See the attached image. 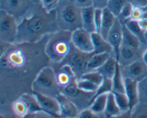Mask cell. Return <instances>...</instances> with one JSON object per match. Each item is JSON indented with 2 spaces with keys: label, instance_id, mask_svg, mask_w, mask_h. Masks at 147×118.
I'll use <instances>...</instances> for the list:
<instances>
[{
  "label": "cell",
  "instance_id": "obj_54",
  "mask_svg": "<svg viewBox=\"0 0 147 118\" xmlns=\"http://www.w3.org/2000/svg\"><path fill=\"white\" fill-rule=\"evenodd\" d=\"M0 1H1V0H0Z\"/></svg>",
  "mask_w": 147,
  "mask_h": 118
},
{
  "label": "cell",
  "instance_id": "obj_20",
  "mask_svg": "<svg viewBox=\"0 0 147 118\" xmlns=\"http://www.w3.org/2000/svg\"><path fill=\"white\" fill-rule=\"evenodd\" d=\"M122 34H123L122 45L134 49H142L143 45L139 39L134 34H132L123 23H122Z\"/></svg>",
  "mask_w": 147,
  "mask_h": 118
},
{
  "label": "cell",
  "instance_id": "obj_24",
  "mask_svg": "<svg viewBox=\"0 0 147 118\" xmlns=\"http://www.w3.org/2000/svg\"><path fill=\"white\" fill-rule=\"evenodd\" d=\"M109 94L101 95L98 96L96 98L90 100L89 102V104H90L89 108L93 110L97 115L104 113L106 104H107L108 95Z\"/></svg>",
  "mask_w": 147,
  "mask_h": 118
},
{
  "label": "cell",
  "instance_id": "obj_5",
  "mask_svg": "<svg viewBox=\"0 0 147 118\" xmlns=\"http://www.w3.org/2000/svg\"><path fill=\"white\" fill-rule=\"evenodd\" d=\"M35 4L32 0H1L0 9L14 17L18 22L32 10Z\"/></svg>",
  "mask_w": 147,
  "mask_h": 118
},
{
  "label": "cell",
  "instance_id": "obj_41",
  "mask_svg": "<svg viewBox=\"0 0 147 118\" xmlns=\"http://www.w3.org/2000/svg\"><path fill=\"white\" fill-rule=\"evenodd\" d=\"M109 0H92V7L95 9H104L107 7Z\"/></svg>",
  "mask_w": 147,
  "mask_h": 118
},
{
  "label": "cell",
  "instance_id": "obj_51",
  "mask_svg": "<svg viewBox=\"0 0 147 118\" xmlns=\"http://www.w3.org/2000/svg\"><path fill=\"white\" fill-rule=\"evenodd\" d=\"M41 1L42 0H32V1L34 4H40Z\"/></svg>",
  "mask_w": 147,
  "mask_h": 118
},
{
  "label": "cell",
  "instance_id": "obj_36",
  "mask_svg": "<svg viewBox=\"0 0 147 118\" xmlns=\"http://www.w3.org/2000/svg\"><path fill=\"white\" fill-rule=\"evenodd\" d=\"M132 8H133V6H132L130 3L126 2V4L123 6L121 11L120 14L118 16L117 19H119L121 23H123L124 21H126V20L130 19Z\"/></svg>",
  "mask_w": 147,
  "mask_h": 118
},
{
  "label": "cell",
  "instance_id": "obj_46",
  "mask_svg": "<svg viewBox=\"0 0 147 118\" xmlns=\"http://www.w3.org/2000/svg\"><path fill=\"white\" fill-rule=\"evenodd\" d=\"M112 118H132L131 110H129L126 112H122L119 115H118L115 116V117Z\"/></svg>",
  "mask_w": 147,
  "mask_h": 118
},
{
  "label": "cell",
  "instance_id": "obj_44",
  "mask_svg": "<svg viewBox=\"0 0 147 118\" xmlns=\"http://www.w3.org/2000/svg\"><path fill=\"white\" fill-rule=\"evenodd\" d=\"M74 2L80 8H87L92 7V0H73Z\"/></svg>",
  "mask_w": 147,
  "mask_h": 118
},
{
  "label": "cell",
  "instance_id": "obj_15",
  "mask_svg": "<svg viewBox=\"0 0 147 118\" xmlns=\"http://www.w3.org/2000/svg\"><path fill=\"white\" fill-rule=\"evenodd\" d=\"M56 78L59 87L64 88L74 82L77 77L70 66L64 64L56 73Z\"/></svg>",
  "mask_w": 147,
  "mask_h": 118
},
{
  "label": "cell",
  "instance_id": "obj_13",
  "mask_svg": "<svg viewBox=\"0 0 147 118\" xmlns=\"http://www.w3.org/2000/svg\"><path fill=\"white\" fill-rule=\"evenodd\" d=\"M60 105V117L62 118H76L78 114L77 106L73 101L62 93L55 97Z\"/></svg>",
  "mask_w": 147,
  "mask_h": 118
},
{
  "label": "cell",
  "instance_id": "obj_27",
  "mask_svg": "<svg viewBox=\"0 0 147 118\" xmlns=\"http://www.w3.org/2000/svg\"><path fill=\"white\" fill-rule=\"evenodd\" d=\"M12 110L15 115L19 118H22L29 114L28 107L21 97L14 102L12 105Z\"/></svg>",
  "mask_w": 147,
  "mask_h": 118
},
{
  "label": "cell",
  "instance_id": "obj_40",
  "mask_svg": "<svg viewBox=\"0 0 147 118\" xmlns=\"http://www.w3.org/2000/svg\"><path fill=\"white\" fill-rule=\"evenodd\" d=\"M103 18V9H95V24L96 27V32L98 33Z\"/></svg>",
  "mask_w": 147,
  "mask_h": 118
},
{
  "label": "cell",
  "instance_id": "obj_3",
  "mask_svg": "<svg viewBox=\"0 0 147 118\" xmlns=\"http://www.w3.org/2000/svg\"><path fill=\"white\" fill-rule=\"evenodd\" d=\"M71 35L72 32L58 30L48 36L45 53L50 61L58 64L65 60L73 47Z\"/></svg>",
  "mask_w": 147,
  "mask_h": 118
},
{
  "label": "cell",
  "instance_id": "obj_14",
  "mask_svg": "<svg viewBox=\"0 0 147 118\" xmlns=\"http://www.w3.org/2000/svg\"><path fill=\"white\" fill-rule=\"evenodd\" d=\"M124 79L125 94L127 96L130 105V110H132L139 103L138 82L129 78Z\"/></svg>",
  "mask_w": 147,
  "mask_h": 118
},
{
  "label": "cell",
  "instance_id": "obj_35",
  "mask_svg": "<svg viewBox=\"0 0 147 118\" xmlns=\"http://www.w3.org/2000/svg\"><path fill=\"white\" fill-rule=\"evenodd\" d=\"M139 103L147 104V77L138 82Z\"/></svg>",
  "mask_w": 147,
  "mask_h": 118
},
{
  "label": "cell",
  "instance_id": "obj_30",
  "mask_svg": "<svg viewBox=\"0 0 147 118\" xmlns=\"http://www.w3.org/2000/svg\"><path fill=\"white\" fill-rule=\"evenodd\" d=\"M114 95L115 100L117 104L118 107L122 112H126L130 110V105H129V102L128 100L127 96L125 93H113Z\"/></svg>",
  "mask_w": 147,
  "mask_h": 118
},
{
  "label": "cell",
  "instance_id": "obj_17",
  "mask_svg": "<svg viewBox=\"0 0 147 118\" xmlns=\"http://www.w3.org/2000/svg\"><path fill=\"white\" fill-rule=\"evenodd\" d=\"M82 28L90 33L96 32L95 24V8L93 7L83 8L81 10Z\"/></svg>",
  "mask_w": 147,
  "mask_h": 118
},
{
  "label": "cell",
  "instance_id": "obj_32",
  "mask_svg": "<svg viewBox=\"0 0 147 118\" xmlns=\"http://www.w3.org/2000/svg\"><path fill=\"white\" fill-rule=\"evenodd\" d=\"M112 93V81L109 79L104 78L103 82L98 86L97 91L94 94L93 97H92L91 100L96 98L98 96H100L101 95L109 94V93Z\"/></svg>",
  "mask_w": 147,
  "mask_h": 118
},
{
  "label": "cell",
  "instance_id": "obj_45",
  "mask_svg": "<svg viewBox=\"0 0 147 118\" xmlns=\"http://www.w3.org/2000/svg\"><path fill=\"white\" fill-rule=\"evenodd\" d=\"M34 116H35V118H60L55 117V116L44 111H40L38 113H34Z\"/></svg>",
  "mask_w": 147,
  "mask_h": 118
},
{
  "label": "cell",
  "instance_id": "obj_37",
  "mask_svg": "<svg viewBox=\"0 0 147 118\" xmlns=\"http://www.w3.org/2000/svg\"><path fill=\"white\" fill-rule=\"evenodd\" d=\"M144 8L139 7H133L131 13L130 19H131L135 20V21H139L142 19L144 17Z\"/></svg>",
  "mask_w": 147,
  "mask_h": 118
},
{
  "label": "cell",
  "instance_id": "obj_9",
  "mask_svg": "<svg viewBox=\"0 0 147 118\" xmlns=\"http://www.w3.org/2000/svg\"><path fill=\"white\" fill-rule=\"evenodd\" d=\"M121 70L123 78L131 79L137 82L147 77V65L142 59L129 65L121 67Z\"/></svg>",
  "mask_w": 147,
  "mask_h": 118
},
{
  "label": "cell",
  "instance_id": "obj_19",
  "mask_svg": "<svg viewBox=\"0 0 147 118\" xmlns=\"http://www.w3.org/2000/svg\"><path fill=\"white\" fill-rule=\"evenodd\" d=\"M118 63L119 62L116 60V59L114 57H113V56H111L106 60V62L100 68L98 69L96 71L100 73L103 77V78L111 80L113 76H114L115 72H116Z\"/></svg>",
  "mask_w": 147,
  "mask_h": 118
},
{
  "label": "cell",
  "instance_id": "obj_43",
  "mask_svg": "<svg viewBox=\"0 0 147 118\" xmlns=\"http://www.w3.org/2000/svg\"><path fill=\"white\" fill-rule=\"evenodd\" d=\"M133 7H139L142 8L147 7V0H126Z\"/></svg>",
  "mask_w": 147,
  "mask_h": 118
},
{
  "label": "cell",
  "instance_id": "obj_18",
  "mask_svg": "<svg viewBox=\"0 0 147 118\" xmlns=\"http://www.w3.org/2000/svg\"><path fill=\"white\" fill-rule=\"evenodd\" d=\"M116 20V17L108 9H103V18L98 33L106 40Z\"/></svg>",
  "mask_w": 147,
  "mask_h": 118
},
{
  "label": "cell",
  "instance_id": "obj_7",
  "mask_svg": "<svg viewBox=\"0 0 147 118\" xmlns=\"http://www.w3.org/2000/svg\"><path fill=\"white\" fill-rule=\"evenodd\" d=\"M93 54V53H85L80 52L73 47L69 55L64 60L65 61L64 64L70 66L73 69L76 77L77 75L79 76L78 78L79 79L83 74L88 72V63Z\"/></svg>",
  "mask_w": 147,
  "mask_h": 118
},
{
  "label": "cell",
  "instance_id": "obj_52",
  "mask_svg": "<svg viewBox=\"0 0 147 118\" xmlns=\"http://www.w3.org/2000/svg\"><path fill=\"white\" fill-rule=\"evenodd\" d=\"M145 37H146V42H147V32L146 33H145Z\"/></svg>",
  "mask_w": 147,
  "mask_h": 118
},
{
  "label": "cell",
  "instance_id": "obj_12",
  "mask_svg": "<svg viewBox=\"0 0 147 118\" xmlns=\"http://www.w3.org/2000/svg\"><path fill=\"white\" fill-rule=\"evenodd\" d=\"M142 50V49H134L121 45L118 60V62L119 63L121 67L129 65L131 63L142 59L143 52L145 50Z\"/></svg>",
  "mask_w": 147,
  "mask_h": 118
},
{
  "label": "cell",
  "instance_id": "obj_53",
  "mask_svg": "<svg viewBox=\"0 0 147 118\" xmlns=\"http://www.w3.org/2000/svg\"><path fill=\"white\" fill-rule=\"evenodd\" d=\"M63 1V0H59V1Z\"/></svg>",
  "mask_w": 147,
  "mask_h": 118
},
{
  "label": "cell",
  "instance_id": "obj_31",
  "mask_svg": "<svg viewBox=\"0 0 147 118\" xmlns=\"http://www.w3.org/2000/svg\"><path fill=\"white\" fill-rule=\"evenodd\" d=\"M80 78L83 79V80H88V81L90 82L93 83V84H96L98 86L100 85L103 82V80H104L102 74L99 73L98 71L87 72L84 74H83Z\"/></svg>",
  "mask_w": 147,
  "mask_h": 118
},
{
  "label": "cell",
  "instance_id": "obj_4",
  "mask_svg": "<svg viewBox=\"0 0 147 118\" xmlns=\"http://www.w3.org/2000/svg\"><path fill=\"white\" fill-rule=\"evenodd\" d=\"M58 87L55 72L50 67H45L42 69L32 83V92L50 97L54 95L56 97L59 93H61L58 91Z\"/></svg>",
  "mask_w": 147,
  "mask_h": 118
},
{
  "label": "cell",
  "instance_id": "obj_21",
  "mask_svg": "<svg viewBox=\"0 0 147 118\" xmlns=\"http://www.w3.org/2000/svg\"><path fill=\"white\" fill-rule=\"evenodd\" d=\"M123 24H125V26L127 27L128 30H129L132 34H134V35L139 39V41H140L141 43L142 44V45L144 46V47H146L147 42L146 40V37H145V32H144L143 30L141 29V27H139L138 21H135V20L129 19L126 20V21H124Z\"/></svg>",
  "mask_w": 147,
  "mask_h": 118
},
{
  "label": "cell",
  "instance_id": "obj_8",
  "mask_svg": "<svg viewBox=\"0 0 147 118\" xmlns=\"http://www.w3.org/2000/svg\"><path fill=\"white\" fill-rule=\"evenodd\" d=\"M72 44L78 50L85 53L93 52V44L91 33L83 28L72 32Z\"/></svg>",
  "mask_w": 147,
  "mask_h": 118
},
{
  "label": "cell",
  "instance_id": "obj_29",
  "mask_svg": "<svg viewBox=\"0 0 147 118\" xmlns=\"http://www.w3.org/2000/svg\"><path fill=\"white\" fill-rule=\"evenodd\" d=\"M126 2V0H109L106 9H108L117 18Z\"/></svg>",
  "mask_w": 147,
  "mask_h": 118
},
{
  "label": "cell",
  "instance_id": "obj_10",
  "mask_svg": "<svg viewBox=\"0 0 147 118\" xmlns=\"http://www.w3.org/2000/svg\"><path fill=\"white\" fill-rule=\"evenodd\" d=\"M32 94L34 96L42 110L51 114L57 117H60V105L55 97L45 95L41 93L32 92Z\"/></svg>",
  "mask_w": 147,
  "mask_h": 118
},
{
  "label": "cell",
  "instance_id": "obj_28",
  "mask_svg": "<svg viewBox=\"0 0 147 118\" xmlns=\"http://www.w3.org/2000/svg\"><path fill=\"white\" fill-rule=\"evenodd\" d=\"M76 84L78 87L81 92L85 93H93L95 94L97 91L98 86L88 80H83V79H77Z\"/></svg>",
  "mask_w": 147,
  "mask_h": 118
},
{
  "label": "cell",
  "instance_id": "obj_42",
  "mask_svg": "<svg viewBox=\"0 0 147 118\" xmlns=\"http://www.w3.org/2000/svg\"><path fill=\"white\" fill-rule=\"evenodd\" d=\"M11 44H8L7 42H4V41L0 40V61L2 59V57H4L5 53L7 52V50H9V48L11 47Z\"/></svg>",
  "mask_w": 147,
  "mask_h": 118
},
{
  "label": "cell",
  "instance_id": "obj_34",
  "mask_svg": "<svg viewBox=\"0 0 147 118\" xmlns=\"http://www.w3.org/2000/svg\"><path fill=\"white\" fill-rule=\"evenodd\" d=\"M132 118H147V104L139 103L131 110Z\"/></svg>",
  "mask_w": 147,
  "mask_h": 118
},
{
  "label": "cell",
  "instance_id": "obj_1",
  "mask_svg": "<svg viewBox=\"0 0 147 118\" xmlns=\"http://www.w3.org/2000/svg\"><path fill=\"white\" fill-rule=\"evenodd\" d=\"M59 30L55 10L47 11L35 4L31 11L19 22L15 44L37 43Z\"/></svg>",
  "mask_w": 147,
  "mask_h": 118
},
{
  "label": "cell",
  "instance_id": "obj_11",
  "mask_svg": "<svg viewBox=\"0 0 147 118\" xmlns=\"http://www.w3.org/2000/svg\"><path fill=\"white\" fill-rule=\"evenodd\" d=\"M122 39H123L122 23L116 18V21L111 30L106 40L113 48V56L116 59L117 61L119 60V52L122 45Z\"/></svg>",
  "mask_w": 147,
  "mask_h": 118
},
{
  "label": "cell",
  "instance_id": "obj_33",
  "mask_svg": "<svg viewBox=\"0 0 147 118\" xmlns=\"http://www.w3.org/2000/svg\"><path fill=\"white\" fill-rule=\"evenodd\" d=\"M77 79L74 82H73L71 84H69L68 86L63 88V91L61 93L64 95H65L66 97H68V98H75V97H77L80 95V93H81V91L79 90L77 86V84H76V80H77Z\"/></svg>",
  "mask_w": 147,
  "mask_h": 118
},
{
  "label": "cell",
  "instance_id": "obj_48",
  "mask_svg": "<svg viewBox=\"0 0 147 118\" xmlns=\"http://www.w3.org/2000/svg\"><path fill=\"white\" fill-rule=\"evenodd\" d=\"M142 60H143L144 62L147 65V48L145 49L144 51L143 52V54H142Z\"/></svg>",
  "mask_w": 147,
  "mask_h": 118
},
{
  "label": "cell",
  "instance_id": "obj_25",
  "mask_svg": "<svg viewBox=\"0 0 147 118\" xmlns=\"http://www.w3.org/2000/svg\"><path fill=\"white\" fill-rule=\"evenodd\" d=\"M121 113V111L116 104L113 93H109L108 95L107 104H106V107L104 111L105 116L106 118H112L119 115Z\"/></svg>",
  "mask_w": 147,
  "mask_h": 118
},
{
  "label": "cell",
  "instance_id": "obj_50",
  "mask_svg": "<svg viewBox=\"0 0 147 118\" xmlns=\"http://www.w3.org/2000/svg\"><path fill=\"white\" fill-rule=\"evenodd\" d=\"M0 118H13V117L10 115H7L0 114Z\"/></svg>",
  "mask_w": 147,
  "mask_h": 118
},
{
  "label": "cell",
  "instance_id": "obj_22",
  "mask_svg": "<svg viewBox=\"0 0 147 118\" xmlns=\"http://www.w3.org/2000/svg\"><path fill=\"white\" fill-rule=\"evenodd\" d=\"M112 56L111 54H108V53H103V54H98L92 55L89 60L87 65L88 72L90 71H96L98 69L100 68L103 64L106 62V60L109 57Z\"/></svg>",
  "mask_w": 147,
  "mask_h": 118
},
{
  "label": "cell",
  "instance_id": "obj_2",
  "mask_svg": "<svg viewBox=\"0 0 147 118\" xmlns=\"http://www.w3.org/2000/svg\"><path fill=\"white\" fill-rule=\"evenodd\" d=\"M82 9L73 0L59 1L55 9L56 20L59 30L73 32L82 28Z\"/></svg>",
  "mask_w": 147,
  "mask_h": 118
},
{
  "label": "cell",
  "instance_id": "obj_16",
  "mask_svg": "<svg viewBox=\"0 0 147 118\" xmlns=\"http://www.w3.org/2000/svg\"><path fill=\"white\" fill-rule=\"evenodd\" d=\"M91 34L93 44V54H98L108 53L113 56V48L108 42L107 40L98 32L92 33Z\"/></svg>",
  "mask_w": 147,
  "mask_h": 118
},
{
  "label": "cell",
  "instance_id": "obj_49",
  "mask_svg": "<svg viewBox=\"0 0 147 118\" xmlns=\"http://www.w3.org/2000/svg\"><path fill=\"white\" fill-rule=\"evenodd\" d=\"M22 118H35V116H34V114H31V113H30V114H27V115H25L24 117Z\"/></svg>",
  "mask_w": 147,
  "mask_h": 118
},
{
  "label": "cell",
  "instance_id": "obj_23",
  "mask_svg": "<svg viewBox=\"0 0 147 118\" xmlns=\"http://www.w3.org/2000/svg\"><path fill=\"white\" fill-rule=\"evenodd\" d=\"M112 81V93H125L124 79L121 73V66L118 63L117 68L114 76L111 79Z\"/></svg>",
  "mask_w": 147,
  "mask_h": 118
},
{
  "label": "cell",
  "instance_id": "obj_38",
  "mask_svg": "<svg viewBox=\"0 0 147 118\" xmlns=\"http://www.w3.org/2000/svg\"><path fill=\"white\" fill-rule=\"evenodd\" d=\"M58 3L59 0H42L40 4L46 11H51L55 10Z\"/></svg>",
  "mask_w": 147,
  "mask_h": 118
},
{
  "label": "cell",
  "instance_id": "obj_47",
  "mask_svg": "<svg viewBox=\"0 0 147 118\" xmlns=\"http://www.w3.org/2000/svg\"><path fill=\"white\" fill-rule=\"evenodd\" d=\"M138 23L141 29L146 33L147 32V18H142L138 21Z\"/></svg>",
  "mask_w": 147,
  "mask_h": 118
},
{
  "label": "cell",
  "instance_id": "obj_39",
  "mask_svg": "<svg viewBox=\"0 0 147 118\" xmlns=\"http://www.w3.org/2000/svg\"><path fill=\"white\" fill-rule=\"evenodd\" d=\"M76 118H99L98 115L95 113L90 108L84 109L80 113H78L77 117Z\"/></svg>",
  "mask_w": 147,
  "mask_h": 118
},
{
  "label": "cell",
  "instance_id": "obj_26",
  "mask_svg": "<svg viewBox=\"0 0 147 118\" xmlns=\"http://www.w3.org/2000/svg\"><path fill=\"white\" fill-rule=\"evenodd\" d=\"M22 99L24 100L27 104L29 110V114H34L36 113H38L40 111H42L41 107L39 105L37 100L34 97V96L32 94H24L21 96Z\"/></svg>",
  "mask_w": 147,
  "mask_h": 118
},
{
  "label": "cell",
  "instance_id": "obj_6",
  "mask_svg": "<svg viewBox=\"0 0 147 118\" xmlns=\"http://www.w3.org/2000/svg\"><path fill=\"white\" fill-rule=\"evenodd\" d=\"M18 24L14 17L0 9V40L9 44H15Z\"/></svg>",
  "mask_w": 147,
  "mask_h": 118
}]
</instances>
